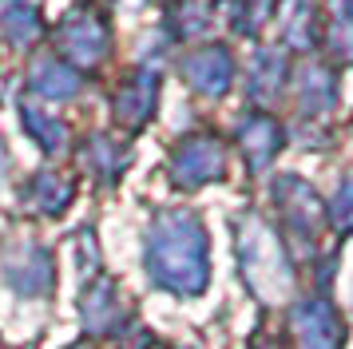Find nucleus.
Listing matches in <instances>:
<instances>
[{
	"label": "nucleus",
	"instance_id": "nucleus-1",
	"mask_svg": "<svg viewBox=\"0 0 353 349\" xmlns=\"http://www.w3.org/2000/svg\"><path fill=\"white\" fill-rule=\"evenodd\" d=\"M147 274L179 298H194L207 290V230L191 210H163L151 222V230H147Z\"/></svg>",
	"mask_w": 353,
	"mask_h": 349
},
{
	"label": "nucleus",
	"instance_id": "nucleus-2",
	"mask_svg": "<svg viewBox=\"0 0 353 349\" xmlns=\"http://www.w3.org/2000/svg\"><path fill=\"white\" fill-rule=\"evenodd\" d=\"M239 262L250 294H258L262 301H282L294 290V270H290L286 246L278 242V235L262 219L239 222Z\"/></svg>",
	"mask_w": 353,
	"mask_h": 349
},
{
	"label": "nucleus",
	"instance_id": "nucleus-3",
	"mask_svg": "<svg viewBox=\"0 0 353 349\" xmlns=\"http://www.w3.org/2000/svg\"><path fill=\"white\" fill-rule=\"evenodd\" d=\"M226 174V147L219 135L199 131L191 139H183L171 155V179L179 187H207Z\"/></svg>",
	"mask_w": 353,
	"mask_h": 349
},
{
	"label": "nucleus",
	"instance_id": "nucleus-4",
	"mask_svg": "<svg viewBox=\"0 0 353 349\" xmlns=\"http://www.w3.org/2000/svg\"><path fill=\"white\" fill-rule=\"evenodd\" d=\"M290 333L298 349H345V321L330 298H305L290 310Z\"/></svg>",
	"mask_w": 353,
	"mask_h": 349
},
{
	"label": "nucleus",
	"instance_id": "nucleus-5",
	"mask_svg": "<svg viewBox=\"0 0 353 349\" xmlns=\"http://www.w3.org/2000/svg\"><path fill=\"white\" fill-rule=\"evenodd\" d=\"M60 52H64V60L99 63L108 56V28H103V20L96 12H88V8L64 16V24H60Z\"/></svg>",
	"mask_w": 353,
	"mask_h": 349
},
{
	"label": "nucleus",
	"instance_id": "nucleus-6",
	"mask_svg": "<svg viewBox=\"0 0 353 349\" xmlns=\"http://www.w3.org/2000/svg\"><path fill=\"white\" fill-rule=\"evenodd\" d=\"M278 206L286 215V230L298 242H314L321 230V203L302 179H282L278 183Z\"/></svg>",
	"mask_w": 353,
	"mask_h": 349
},
{
	"label": "nucleus",
	"instance_id": "nucleus-7",
	"mask_svg": "<svg viewBox=\"0 0 353 349\" xmlns=\"http://www.w3.org/2000/svg\"><path fill=\"white\" fill-rule=\"evenodd\" d=\"M4 278H8V286H12L17 294H48L56 270H52L48 250H40V246L28 242V246H20L12 258H4Z\"/></svg>",
	"mask_w": 353,
	"mask_h": 349
},
{
	"label": "nucleus",
	"instance_id": "nucleus-8",
	"mask_svg": "<svg viewBox=\"0 0 353 349\" xmlns=\"http://www.w3.org/2000/svg\"><path fill=\"white\" fill-rule=\"evenodd\" d=\"M183 76L199 95H223L230 88V76H234V63H230V52L226 48H203L194 52L191 60L183 63Z\"/></svg>",
	"mask_w": 353,
	"mask_h": 349
},
{
	"label": "nucleus",
	"instance_id": "nucleus-9",
	"mask_svg": "<svg viewBox=\"0 0 353 349\" xmlns=\"http://www.w3.org/2000/svg\"><path fill=\"white\" fill-rule=\"evenodd\" d=\"M80 314H83V326L92 333H119L123 330V301H119V290L112 282H96L83 290L80 298Z\"/></svg>",
	"mask_w": 353,
	"mask_h": 349
},
{
	"label": "nucleus",
	"instance_id": "nucleus-10",
	"mask_svg": "<svg viewBox=\"0 0 353 349\" xmlns=\"http://www.w3.org/2000/svg\"><path fill=\"white\" fill-rule=\"evenodd\" d=\"M155 95H159V79L151 76V72H135L119 88V95H115V119L128 131L143 127L151 119V111H155Z\"/></svg>",
	"mask_w": 353,
	"mask_h": 349
},
{
	"label": "nucleus",
	"instance_id": "nucleus-11",
	"mask_svg": "<svg viewBox=\"0 0 353 349\" xmlns=\"http://www.w3.org/2000/svg\"><path fill=\"white\" fill-rule=\"evenodd\" d=\"M28 88H32L40 99H72L76 88H80V76L72 72L68 60H56V56H44L28 68Z\"/></svg>",
	"mask_w": 353,
	"mask_h": 349
},
{
	"label": "nucleus",
	"instance_id": "nucleus-12",
	"mask_svg": "<svg viewBox=\"0 0 353 349\" xmlns=\"http://www.w3.org/2000/svg\"><path fill=\"white\" fill-rule=\"evenodd\" d=\"M239 143H242V151H246V159H250V167L262 171L278 155V147H282V127L274 123V119H266V115H250L239 127Z\"/></svg>",
	"mask_w": 353,
	"mask_h": 349
},
{
	"label": "nucleus",
	"instance_id": "nucleus-13",
	"mask_svg": "<svg viewBox=\"0 0 353 349\" xmlns=\"http://www.w3.org/2000/svg\"><path fill=\"white\" fill-rule=\"evenodd\" d=\"M24 199H28V206L32 210H40V215H64L68 203H72V183H68L64 174L56 171H40L28 183V190H24Z\"/></svg>",
	"mask_w": 353,
	"mask_h": 349
},
{
	"label": "nucleus",
	"instance_id": "nucleus-14",
	"mask_svg": "<svg viewBox=\"0 0 353 349\" xmlns=\"http://www.w3.org/2000/svg\"><path fill=\"white\" fill-rule=\"evenodd\" d=\"M0 24H4L8 44L24 48L40 36V8H36L32 0H4L0 4Z\"/></svg>",
	"mask_w": 353,
	"mask_h": 349
},
{
	"label": "nucleus",
	"instance_id": "nucleus-15",
	"mask_svg": "<svg viewBox=\"0 0 353 349\" xmlns=\"http://www.w3.org/2000/svg\"><path fill=\"white\" fill-rule=\"evenodd\" d=\"M83 163H88L99 179H115V174L123 171L128 155H123V147H119L115 139H108V135H92V139L83 143Z\"/></svg>",
	"mask_w": 353,
	"mask_h": 349
},
{
	"label": "nucleus",
	"instance_id": "nucleus-16",
	"mask_svg": "<svg viewBox=\"0 0 353 349\" xmlns=\"http://www.w3.org/2000/svg\"><path fill=\"white\" fill-rule=\"evenodd\" d=\"M20 119H24V127H28V135H32L48 155H56L60 147H64V139H68V131H64V123L60 119H52V115H44L40 108H20Z\"/></svg>",
	"mask_w": 353,
	"mask_h": 349
},
{
	"label": "nucleus",
	"instance_id": "nucleus-17",
	"mask_svg": "<svg viewBox=\"0 0 353 349\" xmlns=\"http://www.w3.org/2000/svg\"><path fill=\"white\" fill-rule=\"evenodd\" d=\"M330 215H334L337 230H353V179H345V183H341L337 199L330 203Z\"/></svg>",
	"mask_w": 353,
	"mask_h": 349
},
{
	"label": "nucleus",
	"instance_id": "nucleus-18",
	"mask_svg": "<svg viewBox=\"0 0 353 349\" xmlns=\"http://www.w3.org/2000/svg\"><path fill=\"white\" fill-rule=\"evenodd\" d=\"M4 167H8V155H4V143H0V183H4Z\"/></svg>",
	"mask_w": 353,
	"mask_h": 349
},
{
	"label": "nucleus",
	"instance_id": "nucleus-19",
	"mask_svg": "<svg viewBox=\"0 0 353 349\" xmlns=\"http://www.w3.org/2000/svg\"><path fill=\"white\" fill-rule=\"evenodd\" d=\"M72 349H88V346H72Z\"/></svg>",
	"mask_w": 353,
	"mask_h": 349
},
{
	"label": "nucleus",
	"instance_id": "nucleus-20",
	"mask_svg": "<svg viewBox=\"0 0 353 349\" xmlns=\"http://www.w3.org/2000/svg\"><path fill=\"white\" fill-rule=\"evenodd\" d=\"M250 349H262V346H250Z\"/></svg>",
	"mask_w": 353,
	"mask_h": 349
}]
</instances>
